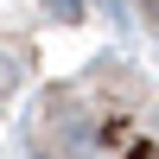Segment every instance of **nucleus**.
<instances>
[{
  "label": "nucleus",
  "instance_id": "1",
  "mask_svg": "<svg viewBox=\"0 0 159 159\" xmlns=\"http://www.w3.org/2000/svg\"><path fill=\"white\" fill-rule=\"evenodd\" d=\"M19 140L25 159H159V76L96 57L32 96Z\"/></svg>",
  "mask_w": 159,
  "mask_h": 159
},
{
  "label": "nucleus",
  "instance_id": "2",
  "mask_svg": "<svg viewBox=\"0 0 159 159\" xmlns=\"http://www.w3.org/2000/svg\"><path fill=\"white\" fill-rule=\"evenodd\" d=\"M127 13H134V19H140V32L159 45V0H127Z\"/></svg>",
  "mask_w": 159,
  "mask_h": 159
}]
</instances>
